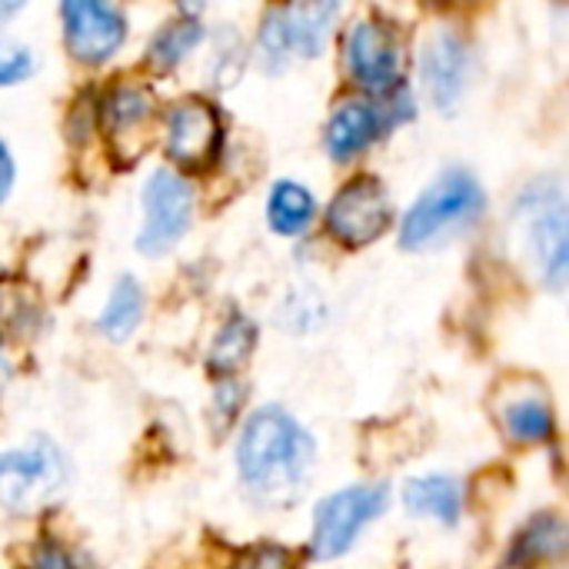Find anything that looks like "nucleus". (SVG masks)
<instances>
[{
	"mask_svg": "<svg viewBox=\"0 0 569 569\" xmlns=\"http://www.w3.org/2000/svg\"><path fill=\"white\" fill-rule=\"evenodd\" d=\"M17 10H20V3H3V0H0V23H3V20H10Z\"/></svg>",
	"mask_w": 569,
	"mask_h": 569,
	"instance_id": "bb28decb",
	"label": "nucleus"
},
{
	"mask_svg": "<svg viewBox=\"0 0 569 569\" xmlns=\"http://www.w3.org/2000/svg\"><path fill=\"white\" fill-rule=\"evenodd\" d=\"M253 343H257V327H253L247 317H230V320L220 327V333H217V340H213V347H210V370H213L217 377L237 373V370L250 360Z\"/></svg>",
	"mask_w": 569,
	"mask_h": 569,
	"instance_id": "6ab92c4d",
	"label": "nucleus"
},
{
	"mask_svg": "<svg viewBox=\"0 0 569 569\" xmlns=\"http://www.w3.org/2000/svg\"><path fill=\"white\" fill-rule=\"evenodd\" d=\"M520 217L527 220V237L537 253L540 273L553 290H563L569 273L567 203L563 190L553 183H537L520 197Z\"/></svg>",
	"mask_w": 569,
	"mask_h": 569,
	"instance_id": "39448f33",
	"label": "nucleus"
},
{
	"mask_svg": "<svg viewBox=\"0 0 569 569\" xmlns=\"http://www.w3.org/2000/svg\"><path fill=\"white\" fill-rule=\"evenodd\" d=\"M563 553H567V527L560 517L543 513L520 530V537L513 540L510 563L530 567V563H543V560H563Z\"/></svg>",
	"mask_w": 569,
	"mask_h": 569,
	"instance_id": "2eb2a0df",
	"label": "nucleus"
},
{
	"mask_svg": "<svg viewBox=\"0 0 569 569\" xmlns=\"http://www.w3.org/2000/svg\"><path fill=\"white\" fill-rule=\"evenodd\" d=\"M467 67H470V53L467 43L453 33V30H437L427 47H423V60H420V73H423V90L427 97L440 107V110H453L463 97L467 87Z\"/></svg>",
	"mask_w": 569,
	"mask_h": 569,
	"instance_id": "9b49d317",
	"label": "nucleus"
},
{
	"mask_svg": "<svg viewBox=\"0 0 569 569\" xmlns=\"http://www.w3.org/2000/svg\"><path fill=\"white\" fill-rule=\"evenodd\" d=\"M387 497H390L387 483L347 487L327 497L313 513V557L317 560L343 557L357 543L360 530L387 510Z\"/></svg>",
	"mask_w": 569,
	"mask_h": 569,
	"instance_id": "20e7f679",
	"label": "nucleus"
},
{
	"mask_svg": "<svg viewBox=\"0 0 569 569\" xmlns=\"http://www.w3.org/2000/svg\"><path fill=\"white\" fill-rule=\"evenodd\" d=\"M7 350H3V340H0V380H7Z\"/></svg>",
	"mask_w": 569,
	"mask_h": 569,
	"instance_id": "cd10ccee",
	"label": "nucleus"
},
{
	"mask_svg": "<svg viewBox=\"0 0 569 569\" xmlns=\"http://www.w3.org/2000/svg\"><path fill=\"white\" fill-rule=\"evenodd\" d=\"M230 569H293V557H290V550L267 543V547H253V550L240 553Z\"/></svg>",
	"mask_w": 569,
	"mask_h": 569,
	"instance_id": "b1692460",
	"label": "nucleus"
},
{
	"mask_svg": "<svg viewBox=\"0 0 569 569\" xmlns=\"http://www.w3.org/2000/svg\"><path fill=\"white\" fill-rule=\"evenodd\" d=\"M150 93L140 87H120L107 97V123L113 133H123L130 127H137L140 120L150 117Z\"/></svg>",
	"mask_w": 569,
	"mask_h": 569,
	"instance_id": "4be33fe9",
	"label": "nucleus"
},
{
	"mask_svg": "<svg viewBox=\"0 0 569 569\" xmlns=\"http://www.w3.org/2000/svg\"><path fill=\"white\" fill-rule=\"evenodd\" d=\"M323 317H327V303H323V297L313 287L290 290L280 300V307H277V323L283 330H290V333H307V330L320 327Z\"/></svg>",
	"mask_w": 569,
	"mask_h": 569,
	"instance_id": "412c9836",
	"label": "nucleus"
},
{
	"mask_svg": "<svg viewBox=\"0 0 569 569\" xmlns=\"http://www.w3.org/2000/svg\"><path fill=\"white\" fill-rule=\"evenodd\" d=\"M340 7L337 3H297V7H277V20L287 40L290 57H320L327 47V37L333 30Z\"/></svg>",
	"mask_w": 569,
	"mask_h": 569,
	"instance_id": "f8f14e48",
	"label": "nucleus"
},
{
	"mask_svg": "<svg viewBox=\"0 0 569 569\" xmlns=\"http://www.w3.org/2000/svg\"><path fill=\"white\" fill-rule=\"evenodd\" d=\"M403 503L417 517L457 523L463 513V487L453 477H413L403 487Z\"/></svg>",
	"mask_w": 569,
	"mask_h": 569,
	"instance_id": "4468645a",
	"label": "nucleus"
},
{
	"mask_svg": "<svg viewBox=\"0 0 569 569\" xmlns=\"http://www.w3.org/2000/svg\"><path fill=\"white\" fill-rule=\"evenodd\" d=\"M10 187H13V157H10V150L0 143V200L10 193Z\"/></svg>",
	"mask_w": 569,
	"mask_h": 569,
	"instance_id": "a878e982",
	"label": "nucleus"
},
{
	"mask_svg": "<svg viewBox=\"0 0 569 569\" xmlns=\"http://www.w3.org/2000/svg\"><path fill=\"white\" fill-rule=\"evenodd\" d=\"M380 137V110L367 100H347L327 123V150L333 160H350L363 153Z\"/></svg>",
	"mask_w": 569,
	"mask_h": 569,
	"instance_id": "ddd939ff",
	"label": "nucleus"
},
{
	"mask_svg": "<svg viewBox=\"0 0 569 569\" xmlns=\"http://www.w3.org/2000/svg\"><path fill=\"white\" fill-rule=\"evenodd\" d=\"M487 210L483 187L467 170H447L403 217L400 240L407 250H430L470 230Z\"/></svg>",
	"mask_w": 569,
	"mask_h": 569,
	"instance_id": "f03ea898",
	"label": "nucleus"
},
{
	"mask_svg": "<svg viewBox=\"0 0 569 569\" xmlns=\"http://www.w3.org/2000/svg\"><path fill=\"white\" fill-rule=\"evenodd\" d=\"M503 430L517 443H543L553 433V410L543 393L513 397L503 407Z\"/></svg>",
	"mask_w": 569,
	"mask_h": 569,
	"instance_id": "dca6fc26",
	"label": "nucleus"
},
{
	"mask_svg": "<svg viewBox=\"0 0 569 569\" xmlns=\"http://www.w3.org/2000/svg\"><path fill=\"white\" fill-rule=\"evenodd\" d=\"M30 567L33 569H73V560H70V553H67L60 543H53V540H43V543H37V547H33Z\"/></svg>",
	"mask_w": 569,
	"mask_h": 569,
	"instance_id": "393cba45",
	"label": "nucleus"
},
{
	"mask_svg": "<svg viewBox=\"0 0 569 569\" xmlns=\"http://www.w3.org/2000/svg\"><path fill=\"white\" fill-rule=\"evenodd\" d=\"M70 470L60 447L47 437H33L27 447L0 453V507L30 517L53 507L67 490Z\"/></svg>",
	"mask_w": 569,
	"mask_h": 569,
	"instance_id": "7ed1b4c3",
	"label": "nucleus"
},
{
	"mask_svg": "<svg viewBox=\"0 0 569 569\" xmlns=\"http://www.w3.org/2000/svg\"><path fill=\"white\" fill-rule=\"evenodd\" d=\"M267 220H270V230H277L283 237L303 233L313 220L310 190L293 180H277L270 190V200H267Z\"/></svg>",
	"mask_w": 569,
	"mask_h": 569,
	"instance_id": "f3484780",
	"label": "nucleus"
},
{
	"mask_svg": "<svg viewBox=\"0 0 569 569\" xmlns=\"http://www.w3.org/2000/svg\"><path fill=\"white\" fill-rule=\"evenodd\" d=\"M347 70L360 87L390 93L400 83V53L393 33L377 20L353 23L347 33Z\"/></svg>",
	"mask_w": 569,
	"mask_h": 569,
	"instance_id": "1a4fd4ad",
	"label": "nucleus"
},
{
	"mask_svg": "<svg viewBox=\"0 0 569 569\" xmlns=\"http://www.w3.org/2000/svg\"><path fill=\"white\" fill-rule=\"evenodd\" d=\"M33 70V57L17 47V43H0V87H10V83H20L27 80Z\"/></svg>",
	"mask_w": 569,
	"mask_h": 569,
	"instance_id": "5701e85b",
	"label": "nucleus"
},
{
	"mask_svg": "<svg viewBox=\"0 0 569 569\" xmlns=\"http://www.w3.org/2000/svg\"><path fill=\"white\" fill-rule=\"evenodd\" d=\"M390 227V200L373 177L350 180L327 210V230L347 247H367Z\"/></svg>",
	"mask_w": 569,
	"mask_h": 569,
	"instance_id": "0eeeda50",
	"label": "nucleus"
},
{
	"mask_svg": "<svg viewBox=\"0 0 569 569\" xmlns=\"http://www.w3.org/2000/svg\"><path fill=\"white\" fill-rule=\"evenodd\" d=\"M140 317H143V290L133 277H120L100 313V330L110 340H127L140 327Z\"/></svg>",
	"mask_w": 569,
	"mask_h": 569,
	"instance_id": "a211bd4d",
	"label": "nucleus"
},
{
	"mask_svg": "<svg viewBox=\"0 0 569 569\" xmlns=\"http://www.w3.org/2000/svg\"><path fill=\"white\" fill-rule=\"evenodd\" d=\"M193 220V190L173 170H153L143 187V230L137 250L147 257L167 253Z\"/></svg>",
	"mask_w": 569,
	"mask_h": 569,
	"instance_id": "423d86ee",
	"label": "nucleus"
},
{
	"mask_svg": "<svg viewBox=\"0 0 569 569\" xmlns=\"http://www.w3.org/2000/svg\"><path fill=\"white\" fill-rule=\"evenodd\" d=\"M203 40V27L200 20H173L167 23L153 43H150V60L160 67V70H173L180 60L190 57V50Z\"/></svg>",
	"mask_w": 569,
	"mask_h": 569,
	"instance_id": "aec40b11",
	"label": "nucleus"
},
{
	"mask_svg": "<svg viewBox=\"0 0 569 569\" xmlns=\"http://www.w3.org/2000/svg\"><path fill=\"white\" fill-rule=\"evenodd\" d=\"M163 150L180 167H207L220 150V120L203 100H183L167 113Z\"/></svg>",
	"mask_w": 569,
	"mask_h": 569,
	"instance_id": "9d476101",
	"label": "nucleus"
},
{
	"mask_svg": "<svg viewBox=\"0 0 569 569\" xmlns=\"http://www.w3.org/2000/svg\"><path fill=\"white\" fill-rule=\"evenodd\" d=\"M313 437L280 407H260L237 443V467L250 490L267 507H290L307 487L313 467Z\"/></svg>",
	"mask_w": 569,
	"mask_h": 569,
	"instance_id": "f257e3e1",
	"label": "nucleus"
},
{
	"mask_svg": "<svg viewBox=\"0 0 569 569\" xmlns=\"http://www.w3.org/2000/svg\"><path fill=\"white\" fill-rule=\"evenodd\" d=\"M63 37L80 63L110 60L127 40V20L117 7L100 0H67L60 7Z\"/></svg>",
	"mask_w": 569,
	"mask_h": 569,
	"instance_id": "6e6552de",
	"label": "nucleus"
}]
</instances>
